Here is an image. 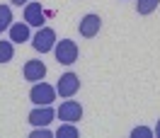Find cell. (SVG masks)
I'll use <instances>...</instances> for the list:
<instances>
[{
  "label": "cell",
  "instance_id": "cell-1",
  "mask_svg": "<svg viewBox=\"0 0 160 138\" xmlns=\"http://www.w3.org/2000/svg\"><path fill=\"white\" fill-rule=\"evenodd\" d=\"M53 51H56V61L63 63V66H70V63L78 61V44H75L73 39L58 41V44L53 46Z\"/></svg>",
  "mask_w": 160,
  "mask_h": 138
},
{
  "label": "cell",
  "instance_id": "cell-2",
  "mask_svg": "<svg viewBox=\"0 0 160 138\" xmlns=\"http://www.w3.org/2000/svg\"><path fill=\"white\" fill-rule=\"evenodd\" d=\"M53 97H56V90L51 87L49 82H37V85L29 90V99L34 102V104H39V107L51 104V102H53Z\"/></svg>",
  "mask_w": 160,
  "mask_h": 138
},
{
  "label": "cell",
  "instance_id": "cell-3",
  "mask_svg": "<svg viewBox=\"0 0 160 138\" xmlns=\"http://www.w3.org/2000/svg\"><path fill=\"white\" fill-rule=\"evenodd\" d=\"M34 49L41 51V53H46V51H51L53 46H56V32L51 29V27H41L39 32H37V37H34Z\"/></svg>",
  "mask_w": 160,
  "mask_h": 138
},
{
  "label": "cell",
  "instance_id": "cell-4",
  "mask_svg": "<svg viewBox=\"0 0 160 138\" xmlns=\"http://www.w3.org/2000/svg\"><path fill=\"white\" fill-rule=\"evenodd\" d=\"M78 90H80V78L75 75V73H66V75H61V78H58L56 92H58L61 97H73Z\"/></svg>",
  "mask_w": 160,
  "mask_h": 138
},
{
  "label": "cell",
  "instance_id": "cell-5",
  "mask_svg": "<svg viewBox=\"0 0 160 138\" xmlns=\"http://www.w3.org/2000/svg\"><path fill=\"white\" fill-rule=\"evenodd\" d=\"M58 119H63V121H70V124H75V121H80L82 119V107H80V102H75V99H68V102H63L58 107Z\"/></svg>",
  "mask_w": 160,
  "mask_h": 138
},
{
  "label": "cell",
  "instance_id": "cell-6",
  "mask_svg": "<svg viewBox=\"0 0 160 138\" xmlns=\"http://www.w3.org/2000/svg\"><path fill=\"white\" fill-rule=\"evenodd\" d=\"M44 7H41V2H27L24 5V22L32 24V27H41L44 24Z\"/></svg>",
  "mask_w": 160,
  "mask_h": 138
},
{
  "label": "cell",
  "instance_id": "cell-7",
  "mask_svg": "<svg viewBox=\"0 0 160 138\" xmlns=\"http://www.w3.org/2000/svg\"><path fill=\"white\" fill-rule=\"evenodd\" d=\"M100 27H102V20H100V15H85L82 20H80V24H78V29H80V34L82 37H95L97 32H100Z\"/></svg>",
  "mask_w": 160,
  "mask_h": 138
},
{
  "label": "cell",
  "instance_id": "cell-8",
  "mask_svg": "<svg viewBox=\"0 0 160 138\" xmlns=\"http://www.w3.org/2000/svg\"><path fill=\"white\" fill-rule=\"evenodd\" d=\"M53 109L49 107V104H44V107H39V109H34L29 114V121L34 124V126H49L51 121H53Z\"/></svg>",
  "mask_w": 160,
  "mask_h": 138
},
{
  "label": "cell",
  "instance_id": "cell-9",
  "mask_svg": "<svg viewBox=\"0 0 160 138\" xmlns=\"http://www.w3.org/2000/svg\"><path fill=\"white\" fill-rule=\"evenodd\" d=\"M44 75H46V66L41 61H27L24 63V78L27 80L39 82V80H44Z\"/></svg>",
  "mask_w": 160,
  "mask_h": 138
},
{
  "label": "cell",
  "instance_id": "cell-10",
  "mask_svg": "<svg viewBox=\"0 0 160 138\" xmlns=\"http://www.w3.org/2000/svg\"><path fill=\"white\" fill-rule=\"evenodd\" d=\"M27 39H29V24H22V22L10 24V41L22 44V41H27Z\"/></svg>",
  "mask_w": 160,
  "mask_h": 138
},
{
  "label": "cell",
  "instance_id": "cell-11",
  "mask_svg": "<svg viewBox=\"0 0 160 138\" xmlns=\"http://www.w3.org/2000/svg\"><path fill=\"white\" fill-rule=\"evenodd\" d=\"M158 2L160 0H138L136 2V10H138V15H150V12L158 10Z\"/></svg>",
  "mask_w": 160,
  "mask_h": 138
},
{
  "label": "cell",
  "instance_id": "cell-12",
  "mask_svg": "<svg viewBox=\"0 0 160 138\" xmlns=\"http://www.w3.org/2000/svg\"><path fill=\"white\" fill-rule=\"evenodd\" d=\"M10 22H12V10L8 5H0V34L10 27Z\"/></svg>",
  "mask_w": 160,
  "mask_h": 138
},
{
  "label": "cell",
  "instance_id": "cell-13",
  "mask_svg": "<svg viewBox=\"0 0 160 138\" xmlns=\"http://www.w3.org/2000/svg\"><path fill=\"white\" fill-rule=\"evenodd\" d=\"M56 136H58V138H78V128L73 126L70 121H66L63 126H58V131H56Z\"/></svg>",
  "mask_w": 160,
  "mask_h": 138
},
{
  "label": "cell",
  "instance_id": "cell-14",
  "mask_svg": "<svg viewBox=\"0 0 160 138\" xmlns=\"http://www.w3.org/2000/svg\"><path fill=\"white\" fill-rule=\"evenodd\" d=\"M15 56V49H12V41H0V63H8Z\"/></svg>",
  "mask_w": 160,
  "mask_h": 138
},
{
  "label": "cell",
  "instance_id": "cell-15",
  "mask_svg": "<svg viewBox=\"0 0 160 138\" xmlns=\"http://www.w3.org/2000/svg\"><path fill=\"white\" fill-rule=\"evenodd\" d=\"M131 136H133V138H138V136L148 138V136H153V131H150V128H146V126H136L133 131H131Z\"/></svg>",
  "mask_w": 160,
  "mask_h": 138
},
{
  "label": "cell",
  "instance_id": "cell-16",
  "mask_svg": "<svg viewBox=\"0 0 160 138\" xmlns=\"http://www.w3.org/2000/svg\"><path fill=\"white\" fill-rule=\"evenodd\" d=\"M32 138H51V133L46 131V128H39V126H37V131L32 133Z\"/></svg>",
  "mask_w": 160,
  "mask_h": 138
},
{
  "label": "cell",
  "instance_id": "cell-17",
  "mask_svg": "<svg viewBox=\"0 0 160 138\" xmlns=\"http://www.w3.org/2000/svg\"><path fill=\"white\" fill-rule=\"evenodd\" d=\"M10 2H15V5H20V7H22V5H24V2H29V0H10Z\"/></svg>",
  "mask_w": 160,
  "mask_h": 138
},
{
  "label": "cell",
  "instance_id": "cell-18",
  "mask_svg": "<svg viewBox=\"0 0 160 138\" xmlns=\"http://www.w3.org/2000/svg\"><path fill=\"white\" fill-rule=\"evenodd\" d=\"M153 133H155V136L160 138V121H158V126H155V131H153Z\"/></svg>",
  "mask_w": 160,
  "mask_h": 138
}]
</instances>
